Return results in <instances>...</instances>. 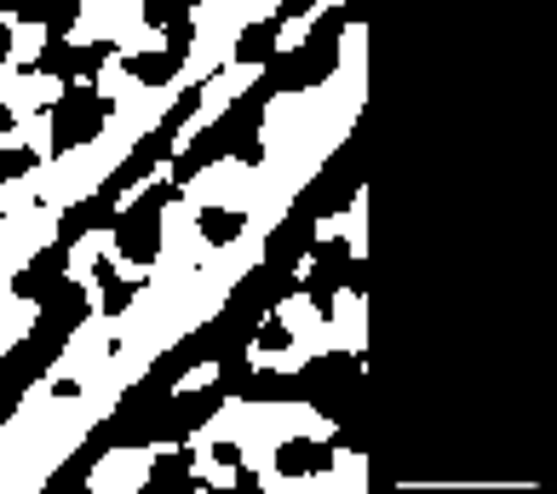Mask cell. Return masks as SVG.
Segmentation results:
<instances>
[{
    "mask_svg": "<svg viewBox=\"0 0 557 494\" xmlns=\"http://www.w3.org/2000/svg\"><path fill=\"white\" fill-rule=\"evenodd\" d=\"M7 127H12V110H7V104H0V133H7Z\"/></svg>",
    "mask_w": 557,
    "mask_h": 494,
    "instance_id": "cell-1",
    "label": "cell"
}]
</instances>
